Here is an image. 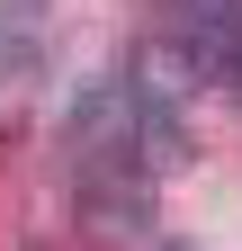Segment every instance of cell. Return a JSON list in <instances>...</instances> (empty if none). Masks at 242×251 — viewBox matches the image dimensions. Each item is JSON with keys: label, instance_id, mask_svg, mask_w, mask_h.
<instances>
[{"label": "cell", "instance_id": "6da1fadb", "mask_svg": "<svg viewBox=\"0 0 242 251\" xmlns=\"http://www.w3.org/2000/svg\"><path fill=\"white\" fill-rule=\"evenodd\" d=\"M81 225L90 233H144L153 225V171H135L126 152H90L81 162Z\"/></svg>", "mask_w": 242, "mask_h": 251}, {"label": "cell", "instance_id": "7a4b0ae2", "mask_svg": "<svg viewBox=\"0 0 242 251\" xmlns=\"http://www.w3.org/2000/svg\"><path fill=\"white\" fill-rule=\"evenodd\" d=\"M135 108H144L135 72L90 81L81 99H72V152H81V162H90V152H126V135H135Z\"/></svg>", "mask_w": 242, "mask_h": 251}, {"label": "cell", "instance_id": "3957f363", "mask_svg": "<svg viewBox=\"0 0 242 251\" xmlns=\"http://www.w3.org/2000/svg\"><path fill=\"white\" fill-rule=\"evenodd\" d=\"M189 27H242V0H179Z\"/></svg>", "mask_w": 242, "mask_h": 251}]
</instances>
